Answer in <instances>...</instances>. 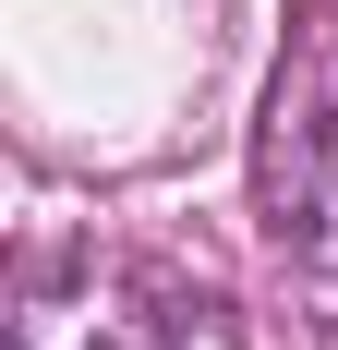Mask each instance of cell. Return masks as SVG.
I'll list each match as a JSON object with an SVG mask.
<instances>
[{
	"label": "cell",
	"instance_id": "obj_1",
	"mask_svg": "<svg viewBox=\"0 0 338 350\" xmlns=\"http://www.w3.org/2000/svg\"><path fill=\"white\" fill-rule=\"evenodd\" d=\"M266 230H278V254H302V266L338 278V121H326L314 85L278 97V133H266Z\"/></svg>",
	"mask_w": 338,
	"mask_h": 350
}]
</instances>
